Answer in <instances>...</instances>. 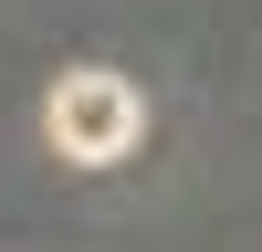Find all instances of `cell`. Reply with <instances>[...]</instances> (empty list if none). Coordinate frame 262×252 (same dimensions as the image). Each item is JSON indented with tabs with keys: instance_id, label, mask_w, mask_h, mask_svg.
<instances>
[{
	"instance_id": "obj_1",
	"label": "cell",
	"mask_w": 262,
	"mask_h": 252,
	"mask_svg": "<svg viewBox=\"0 0 262 252\" xmlns=\"http://www.w3.org/2000/svg\"><path fill=\"white\" fill-rule=\"evenodd\" d=\"M53 147L63 158H126L137 147V84L126 74H63L53 84Z\"/></svg>"
}]
</instances>
